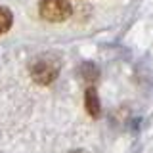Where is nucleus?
Segmentation results:
<instances>
[{
  "mask_svg": "<svg viewBox=\"0 0 153 153\" xmlns=\"http://www.w3.org/2000/svg\"><path fill=\"white\" fill-rule=\"evenodd\" d=\"M61 71V61L59 57H56L54 54H42L38 56L31 65V76L36 84L48 86L59 76Z\"/></svg>",
  "mask_w": 153,
  "mask_h": 153,
  "instance_id": "f257e3e1",
  "label": "nucleus"
},
{
  "mask_svg": "<svg viewBox=\"0 0 153 153\" xmlns=\"http://www.w3.org/2000/svg\"><path fill=\"white\" fill-rule=\"evenodd\" d=\"M38 13L42 19L50 23H61L71 17L73 6L69 0H40L38 2Z\"/></svg>",
  "mask_w": 153,
  "mask_h": 153,
  "instance_id": "f03ea898",
  "label": "nucleus"
},
{
  "mask_svg": "<svg viewBox=\"0 0 153 153\" xmlns=\"http://www.w3.org/2000/svg\"><path fill=\"white\" fill-rule=\"evenodd\" d=\"M84 107H86V111H88V115L92 119H98L100 115H102V102H100L96 86H86V90H84Z\"/></svg>",
  "mask_w": 153,
  "mask_h": 153,
  "instance_id": "7ed1b4c3",
  "label": "nucleus"
},
{
  "mask_svg": "<svg viewBox=\"0 0 153 153\" xmlns=\"http://www.w3.org/2000/svg\"><path fill=\"white\" fill-rule=\"evenodd\" d=\"M79 76L82 79V82L86 86H94L100 79V71H98V67H96V63L84 61V63L79 67Z\"/></svg>",
  "mask_w": 153,
  "mask_h": 153,
  "instance_id": "20e7f679",
  "label": "nucleus"
},
{
  "mask_svg": "<svg viewBox=\"0 0 153 153\" xmlns=\"http://www.w3.org/2000/svg\"><path fill=\"white\" fill-rule=\"evenodd\" d=\"M12 23H13L12 12H10L6 6H0V35H4L6 31H10Z\"/></svg>",
  "mask_w": 153,
  "mask_h": 153,
  "instance_id": "39448f33",
  "label": "nucleus"
},
{
  "mask_svg": "<svg viewBox=\"0 0 153 153\" xmlns=\"http://www.w3.org/2000/svg\"><path fill=\"white\" fill-rule=\"evenodd\" d=\"M71 153H88V151H84V149H75V151H71Z\"/></svg>",
  "mask_w": 153,
  "mask_h": 153,
  "instance_id": "423d86ee",
  "label": "nucleus"
}]
</instances>
